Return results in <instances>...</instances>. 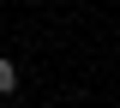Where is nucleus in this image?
<instances>
[{"label": "nucleus", "instance_id": "f257e3e1", "mask_svg": "<svg viewBox=\"0 0 120 108\" xmlns=\"http://www.w3.org/2000/svg\"><path fill=\"white\" fill-rule=\"evenodd\" d=\"M12 84H18V66H12V60H0V90H12Z\"/></svg>", "mask_w": 120, "mask_h": 108}]
</instances>
